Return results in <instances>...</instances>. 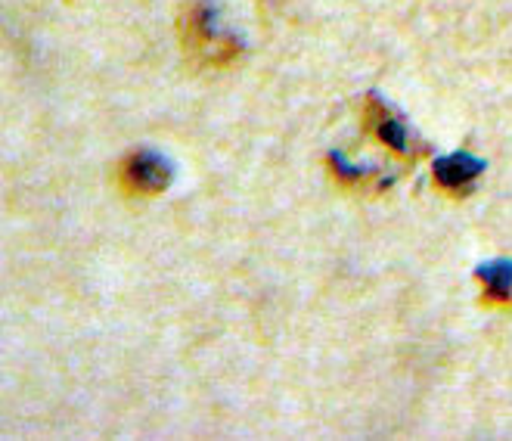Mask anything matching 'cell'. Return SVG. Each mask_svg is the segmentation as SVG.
I'll use <instances>...</instances> for the list:
<instances>
[{
    "instance_id": "cell-2",
    "label": "cell",
    "mask_w": 512,
    "mask_h": 441,
    "mask_svg": "<svg viewBox=\"0 0 512 441\" xmlns=\"http://www.w3.org/2000/svg\"><path fill=\"white\" fill-rule=\"evenodd\" d=\"M171 178H174V171L159 153L137 150V153L125 156L122 165H118V187H122V193L131 199H153V196L165 193Z\"/></svg>"
},
{
    "instance_id": "cell-3",
    "label": "cell",
    "mask_w": 512,
    "mask_h": 441,
    "mask_svg": "<svg viewBox=\"0 0 512 441\" xmlns=\"http://www.w3.org/2000/svg\"><path fill=\"white\" fill-rule=\"evenodd\" d=\"M364 128L385 146V150H391L395 156L401 159H410V140H407V128L398 122V115L391 112L385 103L379 100H367L364 106Z\"/></svg>"
},
{
    "instance_id": "cell-5",
    "label": "cell",
    "mask_w": 512,
    "mask_h": 441,
    "mask_svg": "<svg viewBox=\"0 0 512 441\" xmlns=\"http://www.w3.org/2000/svg\"><path fill=\"white\" fill-rule=\"evenodd\" d=\"M478 280L485 286L488 302H500V305L512 302V261L500 258L485 264V268H478Z\"/></svg>"
},
{
    "instance_id": "cell-4",
    "label": "cell",
    "mask_w": 512,
    "mask_h": 441,
    "mask_svg": "<svg viewBox=\"0 0 512 441\" xmlns=\"http://www.w3.org/2000/svg\"><path fill=\"white\" fill-rule=\"evenodd\" d=\"M481 171H485V162H481V159H472L469 153H454V156H447V159H438L432 174H435V184L444 193L466 196L475 187Z\"/></svg>"
},
{
    "instance_id": "cell-1",
    "label": "cell",
    "mask_w": 512,
    "mask_h": 441,
    "mask_svg": "<svg viewBox=\"0 0 512 441\" xmlns=\"http://www.w3.org/2000/svg\"><path fill=\"white\" fill-rule=\"evenodd\" d=\"M177 35L180 50L196 69H230L233 63L243 60V44L230 32H224L218 22V10L208 0L187 7V13L180 16Z\"/></svg>"
}]
</instances>
